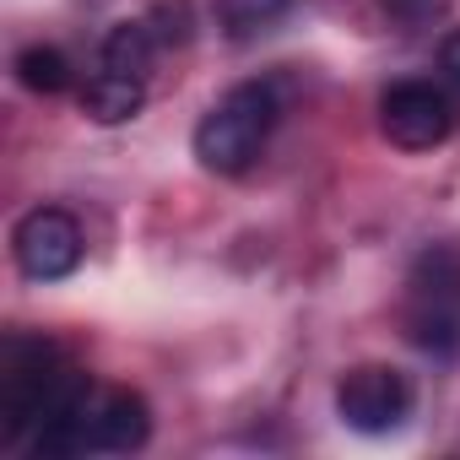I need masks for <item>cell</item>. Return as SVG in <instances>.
I'll return each instance as SVG.
<instances>
[{"mask_svg":"<svg viewBox=\"0 0 460 460\" xmlns=\"http://www.w3.org/2000/svg\"><path fill=\"white\" fill-rule=\"evenodd\" d=\"M449 125H455L449 98L433 82H395L379 98V130L401 152H433L449 136Z\"/></svg>","mask_w":460,"mask_h":460,"instance_id":"cell-5","label":"cell"},{"mask_svg":"<svg viewBox=\"0 0 460 460\" xmlns=\"http://www.w3.org/2000/svg\"><path fill=\"white\" fill-rule=\"evenodd\" d=\"M12 255L22 266V277L33 282H60L82 266V227L71 211L60 206H39L17 222V234H12Z\"/></svg>","mask_w":460,"mask_h":460,"instance_id":"cell-4","label":"cell"},{"mask_svg":"<svg viewBox=\"0 0 460 460\" xmlns=\"http://www.w3.org/2000/svg\"><path fill=\"white\" fill-rule=\"evenodd\" d=\"M157 33H152V22L146 17H130V22H114L109 33H103V66L109 71H125V76H146L152 71V60H157Z\"/></svg>","mask_w":460,"mask_h":460,"instance_id":"cell-7","label":"cell"},{"mask_svg":"<svg viewBox=\"0 0 460 460\" xmlns=\"http://www.w3.org/2000/svg\"><path fill=\"white\" fill-rule=\"evenodd\" d=\"M141 103H146L141 76H125V71H109V66L82 87V114L98 119V125H125V119L141 114Z\"/></svg>","mask_w":460,"mask_h":460,"instance_id":"cell-6","label":"cell"},{"mask_svg":"<svg viewBox=\"0 0 460 460\" xmlns=\"http://www.w3.org/2000/svg\"><path fill=\"white\" fill-rule=\"evenodd\" d=\"M277 125V87L271 82H239L222 103L206 109V119L195 125V157L211 173H244L266 136Z\"/></svg>","mask_w":460,"mask_h":460,"instance_id":"cell-1","label":"cell"},{"mask_svg":"<svg viewBox=\"0 0 460 460\" xmlns=\"http://www.w3.org/2000/svg\"><path fill=\"white\" fill-rule=\"evenodd\" d=\"M17 82H22L28 93L55 98V93H66V87H71V60H66L60 49H49V44H33V49H22V55H17Z\"/></svg>","mask_w":460,"mask_h":460,"instance_id":"cell-8","label":"cell"},{"mask_svg":"<svg viewBox=\"0 0 460 460\" xmlns=\"http://www.w3.org/2000/svg\"><path fill=\"white\" fill-rule=\"evenodd\" d=\"M406 336L422 352H455L460 347V255L455 250H428L417 261Z\"/></svg>","mask_w":460,"mask_h":460,"instance_id":"cell-2","label":"cell"},{"mask_svg":"<svg viewBox=\"0 0 460 460\" xmlns=\"http://www.w3.org/2000/svg\"><path fill=\"white\" fill-rule=\"evenodd\" d=\"M438 66H444V76L460 87V33H449V39H444V49H438Z\"/></svg>","mask_w":460,"mask_h":460,"instance_id":"cell-11","label":"cell"},{"mask_svg":"<svg viewBox=\"0 0 460 460\" xmlns=\"http://www.w3.org/2000/svg\"><path fill=\"white\" fill-rule=\"evenodd\" d=\"M390 12H395L406 28H417V22H428V17L444 12V0H390Z\"/></svg>","mask_w":460,"mask_h":460,"instance_id":"cell-10","label":"cell"},{"mask_svg":"<svg viewBox=\"0 0 460 460\" xmlns=\"http://www.w3.org/2000/svg\"><path fill=\"white\" fill-rule=\"evenodd\" d=\"M298 0H222V28L234 39H255V33H271Z\"/></svg>","mask_w":460,"mask_h":460,"instance_id":"cell-9","label":"cell"},{"mask_svg":"<svg viewBox=\"0 0 460 460\" xmlns=\"http://www.w3.org/2000/svg\"><path fill=\"white\" fill-rule=\"evenodd\" d=\"M336 411L352 433H395L411 411V379L390 363H358L336 385Z\"/></svg>","mask_w":460,"mask_h":460,"instance_id":"cell-3","label":"cell"}]
</instances>
